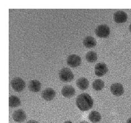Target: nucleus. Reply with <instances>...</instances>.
<instances>
[{"instance_id":"19","label":"nucleus","mask_w":131,"mask_h":123,"mask_svg":"<svg viewBox=\"0 0 131 123\" xmlns=\"http://www.w3.org/2000/svg\"><path fill=\"white\" fill-rule=\"evenodd\" d=\"M27 123H39L36 120H29L28 121H27Z\"/></svg>"},{"instance_id":"22","label":"nucleus","mask_w":131,"mask_h":123,"mask_svg":"<svg viewBox=\"0 0 131 123\" xmlns=\"http://www.w3.org/2000/svg\"><path fill=\"white\" fill-rule=\"evenodd\" d=\"M80 123H89V122L88 121H82L80 122Z\"/></svg>"},{"instance_id":"3","label":"nucleus","mask_w":131,"mask_h":123,"mask_svg":"<svg viewBox=\"0 0 131 123\" xmlns=\"http://www.w3.org/2000/svg\"><path fill=\"white\" fill-rule=\"evenodd\" d=\"M11 83L13 89L17 92H20L23 91L26 87L25 81L19 77L13 78Z\"/></svg>"},{"instance_id":"12","label":"nucleus","mask_w":131,"mask_h":123,"mask_svg":"<svg viewBox=\"0 0 131 123\" xmlns=\"http://www.w3.org/2000/svg\"><path fill=\"white\" fill-rule=\"evenodd\" d=\"M40 82L37 80H32L29 82L28 88L30 91L33 92V93H37L41 89Z\"/></svg>"},{"instance_id":"11","label":"nucleus","mask_w":131,"mask_h":123,"mask_svg":"<svg viewBox=\"0 0 131 123\" xmlns=\"http://www.w3.org/2000/svg\"><path fill=\"white\" fill-rule=\"evenodd\" d=\"M61 94L65 98H70L75 94V89L71 85H65L61 89Z\"/></svg>"},{"instance_id":"17","label":"nucleus","mask_w":131,"mask_h":123,"mask_svg":"<svg viewBox=\"0 0 131 123\" xmlns=\"http://www.w3.org/2000/svg\"><path fill=\"white\" fill-rule=\"evenodd\" d=\"M86 59L89 63H94L97 59V54L94 51H89L86 54Z\"/></svg>"},{"instance_id":"14","label":"nucleus","mask_w":131,"mask_h":123,"mask_svg":"<svg viewBox=\"0 0 131 123\" xmlns=\"http://www.w3.org/2000/svg\"><path fill=\"white\" fill-rule=\"evenodd\" d=\"M83 44L85 47L88 48L94 47L97 44V42L95 38L92 36H88L85 37L83 40Z\"/></svg>"},{"instance_id":"23","label":"nucleus","mask_w":131,"mask_h":123,"mask_svg":"<svg viewBox=\"0 0 131 123\" xmlns=\"http://www.w3.org/2000/svg\"><path fill=\"white\" fill-rule=\"evenodd\" d=\"M129 29L130 32H131V23H130V25H129Z\"/></svg>"},{"instance_id":"21","label":"nucleus","mask_w":131,"mask_h":123,"mask_svg":"<svg viewBox=\"0 0 131 123\" xmlns=\"http://www.w3.org/2000/svg\"><path fill=\"white\" fill-rule=\"evenodd\" d=\"M64 123H73L71 121H66L65 122H64Z\"/></svg>"},{"instance_id":"13","label":"nucleus","mask_w":131,"mask_h":123,"mask_svg":"<svg viewBox=\"0 0 131 123\" xmlns=\"http://www.w3.org/2000/svg\"><path fill=\"white\" fill-rule=\"evenodd\" d=\"M77 86L81 90H85L89 87V81L85 77L80 78L77 80Z\"/></svg>"},{"instance_id":"5","label":"nucleus","mask_w":131,"mask_h":123,"mask_svg":"<svg viewBox=\"0 0 131 123\" xmlns=\"http://www.w3.org/2000/svg\"><path fill=\"white\" fill-rule=\"evenodd\" d=\"M67 62L68 66H69L70 67H78L81 64V57L77 54H71L68 57Z\"/></svg>"},{"instance_id":"4","label":"nucleus","mask_w":131,"mask_h":123,"mask_svg":"<svg viewBox=\"0 0 131 123\" xmlns=\"http://www.w3.org/2000/svg\"><path fill=\"white\" fill-rule=\"evenodd\" d=\"M96 35L99 38H107L110 34V29L106 25H101L95 29Z\"/></svg>"},{"instance_id":"20","label":"nucleus","mask_w":131,"mask_h":123,"mask_svg":"<svg viewBox=\"0 0 131 123\" xmlns=\"http://www.w3.org/2000/svg\"><path fill=\"white\" fill-rule=\"evenodd\" d=\"M127 123H131V118H129L127 121Z\"/></svg>"},{"instance_id":"15","label":"nucleus","mask_w":131,"mask_h":123,"mask_svg":"<svg viewBox=\"0 0 131 123\" xmlns=\"http://www.w3.org/2000/svg\"><path fill=\"white\" fill-rule=\"evenodd\" d=\"M89 119L90 121L96 123L101 120V115L100 113L97 111H92L89 114Z\"/></svg>"},{"instance_id":"6","label":"nucleus","mask_w":131,"mask_h":123,"mask_svg":"<svg viewBox=\"0 0 131 123\" xmlns=\"http://www.w3.org/2000/svg\"><path fill=\"white\" fill-rule=\"evenodd\" d=\"M108 69L104 63H99L95 67V73L98 77H102L107 73Z\"/></svg>"},{"instance_id":"7","label":"nucleus","mask_w":131,"mask_h":123,"mask_svg":"<svg viewBox=\"0 0 131 123\" xmlns=\"http://www.w3.org/2000/svg\"><path fill=\"white\" fill-rule=\"evenodd\" d=\"M113 19L117 23H123L127 21L128 16L125 12L119 10L115 13L113 15Z\"/></svg>"},{"instance_id":"16","label":"nucleus","mask_w":131,"mask_h":123,"mask_svg":"<svg viewBox=\"0 0 131 123\" xmlns=\"http://www.w3.org/2000/svg\"><path fill=\"white\" fill-rule=\"evenodd\" d=\"M21 104L20 99L15 95H12L9 98V105L10 107L16 108L18 107Z\"/></svg>"},{"instance_id":"9","label":"nucleus","mask_w":131,"mask_h":123,"mask_svg":"<svg viewBox=\"0 0 131 123\" xmlns=\"http://www.w3.org/2000/svg\"><path fill=\"white\" fill-rule=\"evenodd\" d=\"M56 92L53 89L51 88H47L44 89L42 93V97L44 100L47 101H51L54 99L56 97Z\"/></svg>"},{"instance_id":"18","label":"nucleus","mask_w":131,"mask_h":123,"mask_svg":"<svg viewBox=\"0 0 131 123\" xmlns=\"http://www.w3.org/2000/svg\"><path fill=\"white\" fill-rule=\"evenodd\" d=\"M104 87L105 83L101 79H96L92 83V88L96 91L101 90Z\"/></svg>"},{"instance_id":"1","label":"nucleus","mask_w":131,"mask_h":123,"mask_svg":"<svg viewBox=\"0 0 131 123\" xmlns=\"http://www.w3.org/2000/svg\"><path fill=\"white\" fill-rule=\"evenodd\" d=\"M76 104L80 110L85 111L91 109L94 104V100L89 94L82 93L78 95L76 100Z\"/></svg>"},{"instance_id":"2","label":"nucleus","mask_w":131,"mask_h":123,"mask_svg":"<svg viewBox=\"0 0 131 123\" xmlns=\"http://www.w3.org/2000/svg\"><path fill=\"white\" fill-rule=\"evenodd\" d=\"M59 78L62 81L68 83V82H70L73 80L74 75L69 68H64L60 71Z\"/></svg>"},{"instance_id":"8","label":"nucleus","mask_w":131,"mask_h":123,"mask_svg":"<svg viewBox=\"0 0 131 123\" xmlns=\"http://www.w3.org/2000/svg\"><path fill=\"white\" fill-rule=\"evenodd\" d=\"M110 90L112 94L115 96L119 97L124 93V88L123 85L119 83H116L111 85Z\"/></svg>"},{"instance_id":"10","label":"nucleus","mask_w":131,"mask_h":123,"mask_svg":"<svg viewBox=\"0 0 131 123\" xmlns=\"http://www.w3.org/2000/svg\"><path fill=\"white\" fill-rule=\"evenodd\" d=\"M12 118L14 121L18 122H21L26 120V114L25 111L22 109H18L13 112Z\"/></svg>"}]
</instances>
